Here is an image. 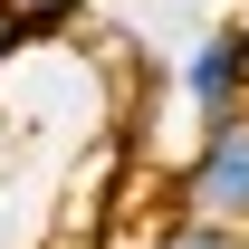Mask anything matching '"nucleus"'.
Returning a JSON list of instances; mask_svg holds the SVG:
<instances>
[{
  "label": "nucleus",
  "instance_id": "1",
  "mask_svg": "<svg viewBox=\"0 0 249 249\" xmlns=\"http://www.w3.org/2000/svg\"><path fill=\"white\" fill-rule=\"evenodd\" d=\"M173 201H182V220H211V230H240L249 240V115L201 124V144L182 154Z\"/></svg>",
  "mask_w": 249,
  "mask_h": 249
},
{
  "label": "nucleus",
  "instance_id": "2",
  "mask_svg": "<svg viewBox=\"0 0 249 249\" xmlns=\"http://www.w3.org/2000/svg\"><path fill=\"white\" fill-rule=\"evenodd\" d=\"M173 87H182L192 124H230V115H249V38H240V19H211V29L192 38L182 67H173Z\"/></svg>",
  "mask_w": 249,
  "mask_h": 249
},
{
  "label": "nucleus",
  "instance_id": "3",
  "mask_svg": "<svg viewBox=\"0 0 249 249\" xmlns=\"http://www.w3.org/2000/svg\"><path fill=\"white\" fill-rule=\"evenodd\" d=\"M0 10H10L29 38H58V29H77V19H87L96 0H0Z\"/></svg>",
  "mask_w": 249,
  "mask_h": 249
},
{
  "label": "nucleus",
  "instance_id": "4",
  "mask_svg": "<svg viewBox=\"0 0 249 249\" xmlns=\"http://www.w3.org/2000/svg\"><path fill=\"white\" fill-rule=\"evenodd\" d=\"M154 249H249V240H240V230H211V220H182V211H173V230H163Z\"/></svg>",
  "mask_w": 249,
  "mask_h": 249
},
{
  "label": "nucleus",
  "instance_id": "5",
  "mask_svg": "<svg viewBox=\"0 0 249 249\" xmlns=\"http://www.w3.org/2000/svg\"><path fill=\"white\" fill-rule=\"evenodd\" d=\"M19 48H29V29H19V19H10V10H0V67L19 58Z\"/></svg>",
  "mask_w": 249,
  "mask_h": 249
},
{
  "label": "nucleus",
  "instance_id": "6",
  "mask_svg": "<svg viewBox=\"0 0 249 249\" xmlns=\"http://www.w3.org/2000/svg\"><path fill=\"white\" fill-rule=\"evenodd\" d=\"M240 38H249V0H240Z\"/></svg>",
  "mask_w": 249,
  "mask_h": 249
}]
</instances>
